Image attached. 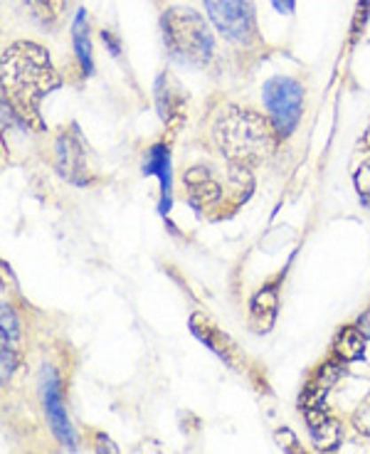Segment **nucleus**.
Masks as SVG:
<instances>
[{"label":"nucleus","mask_w":370,"mask_h":454,"mask_svg":"<svg viewBox=\"0 0 370 454\" xmlns=\"http://www.w3.org/2000/svg\"><path fill=\"white\" fill-rule=\"evenodd\" d=\"M55 67L45 47L35 43H15L3 52V87L25 121H37V104L57 87ZM40 124V121H37Z\"/></svg>","instance_id":"nucleus-1"},{"label":"nucleus","mask_w":370,"mask_h":454,"mask_svg":"<svg viewBox=\"0 0 370 454\" xmlns=\"http://www.w3.org/2000/svg\"><path fill=\"white\" fill-rule=\"evenodd\" d=\"M215 144L235 166H252L274 151L277 129L259 114L230 106L215 121Z\"/></svg>","instance_id":"nucleus-2"},{"label":"nucleus","mask_w":370,"mask_h":454,"mask_svg":"<svg viewBox=\"0 0 370 454\" xmlns=\"http://www.w3.org/2000/svg\"><path fill=\"white\" fill-rule=\"evenodd\" d=\"M161 25L166 47L176 59L195 67H205L210 62L215 43L201 12L193 8H170Z\"/></svg>","instance_id":"nucleus-3"},{"label":"nucleus","mask_w":370,"mask_h":454,"mask_svg":"<svg viewBox=\"0 0 370 454\" xmlns=\"http://www.w3.org/2000/svg\"><path fill=\"white\" fill-rule=\"evenodd\" d=\"M264 104L279 137H289L303 112L302 84L292 77H272L264 84Z\"/></svg>","instance_id":"nucleus-4"},{"label":"nucleus","mask_w":370,"mask_h":454,"mask_svg":"<svg viewBox=\"0 0 370 454\" xmlns=\"http://www.w3.org/2000/svg\"><path fill=\"white\" fill-rule=\"evenodd\" d=\"M205 11L224 40L249 45L257 37L255 5L249 0H205Z\"/></svg>","instance_id":"nucleus-5"},{"label":"nucleus","mask_w":370,"mask_h":454,"mask_svg":"<svg viewBox=\"0 0 370 454\" xmlns=\"http://www.w3.org/2000/svg\"><path fill=\"white\" fill-rule=\"evenodd\" d=\"M43 390H45V410L50 427H52V432H55V437L59 442L75 450V432L69 427L67 412H65V405H62L59 383H57V375L52 368H45V373H43Z\"/></svg>","instance_id":"nucleus-6"},{"label":"nucleus","mask_w":370,"mask_h":454,"mask_svg":"<svg viewBox=\"0 0 370 454\" xmlns=\"http://www.w3.org/2000/svg\"><path fill=\"white\" fill-rule=\"evenodd\" d=\"M183 181L188 185V200H191L198 210H205V207H213L220 195H223V188L220 183L215 181L210 168L205 166H195V168H188L183 173Z\"/></svg>","instance_id":"nucleus-7"},{"label":"nucleus","mask_w":370,"mask_h":454,"mask_svg":"<svg viewBox=\"0 0 370 454\" xmlns=\"http://www.w3.org/2000/svg\"><path fill=\"white\" fill-rule=\"evenodd\" d=\"M156 102L161 116L169 126H180L185 121V94L178 82L163 74L156 82Z\"/></svg>","instance_id":"nucleus-8"},{"label":"nucleus","mask_w":370,"mask_h":454,"mask_svg":"<svg viewBox=\"0 0 370 454\" xmlns=\"http://www.w3.org/2000/svg\"><path fill=\"white\" fill-rule=\"evenodd\" d=\"M306 420L311 425V434H314V442L321 447V450H331L341 442V425L336 420H331L326 415L321 405H314V408H306Z\"/></svg>","instance_id":"nucleus-9"},{"label":"nucleus","mask_w":370,"mask_h":454,"mask_svg":"<svg viewBox=\"0 0 370 454\" xmlns=\"http://www.w3.org/2000/svg\"><path fill=\"white\" fill-rule=\"evenodd\" d=\"M146 173H154L161 181V213L170 207V153L166 146H154L148 151Z\"/></svg>","instance_id":"nucleus-10"},{"label":"nucleus","mask_w":370,"mask_h":454,"mask_svg":"<svg viewBox=\"0 0 370 454\" xmlns=\"http://www.w3.org/2000/svg\"><path fill=\"white\" fill-rule=\"evenodd\" d=\"M59 168L67 176L72 183H84L82 173H84V156H82V146L75 144V138L65 134L59 138Z\"/></svg>","instance_id":"nucleus-11"},{"label":"nucleus","mask_w":370,"mask_h":454,"mask_svg":"<svg viewBox=\"0 0 370 454\" xmlns=\"http://www.w3.org/2000/svg\"><path fill=\"white\" fill-rule=\"evenodd\" d=\"M72 40H75V50H77V59L82 69L90 74L91 72V43H90V27H87V15L84 11L77 12L75 25H72Z\"/></svg>","instance_id":"nucleus-12"},{"label":"nucleus","mask_w":370,"mask_h":454,"mask_svg":"<svg viewBox=\"0 0 370 454\" xmlns=\"http://www.w3.org/2000/svg\"><path fill=\"white\" fill-rule=\"evenodd\" d=\"M336 356L338 358H343V361H356L363 356L366 351V336L360 333L358 329H353V326H348V329L341 331V336L336 339Z\"/></svg>","instance_id":"nucleus-13"},{"label":"nucleus","mask_w":370,"mask_h":454,"mask_svg":"<svg viewBox=\"0 0 370 454\" xmlns=\"http://www.w3.org/2000/svg\"><path fill=\"white\" fill-rule=\"evenodd\" d=\"M25 3L33 8V12L37 18H43L47 23L59 18V15H62V8H65V0H25Z\"/></svg>","instance_id":"nucleus-14"},{"label":"nucleus","mask_w":370,"mask_h":454,"mask_svg":"<svg viewBox=\"0 0 370 454\" xmlns=\"http://www.w3.org/2000/svg\"><path fill=\"white\" fill-rule=\"evenodd\" d=\"M356 425H358V430H363L366 434H370V390L368 395H366V400L360 403V408L356 410Z\"/></svg>","instance_id":"nucleus-15"},{"label":"nucleus","mask_w":370,"mask_h":454,"mask_svg":"<svg viewBox=\"0 0 370 454\" xmlns=\"http://www.w3.org/2000/svg\"><path fill=\"white\" fill-rule=\"evenodd\" d=\"M274 437H277V442H279L284 450H296V452H299V447H296L299 442H296V437L292 434V430H277Z\"/></svg>","instance_id":"nucleus-16"},{"label":"nucleus","mask_w":370,"mask_h":454,"mask_svg":"<svg viewBox=\"0 0 370 454\" xmlns=\"http://www.w3.org/2000/svg\"><path fill=\"white\" fill-rule=\"evenodd\" d=\"M272 5H274L279 12H284V15L294 12V0H272Z\"/></svg>","instance_id":"nucleus-17"}]
</instances>
